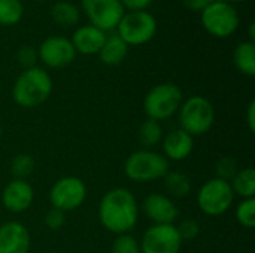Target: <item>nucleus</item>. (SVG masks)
Listing matches in <instances>:
<instances>
[{"label": "nucleus", "mask_w": 255, "mask_h": 253, "mask_svg": "<svg viewBox=\"0 0 255 253\" xmlns=\"http://www.w3.org/2000/svg\"><path fill=\"white\" fill-rule=\"evenodd\" d=\"M200 21L203 28L220 39L232 36L239 27V13L233 4L215 0L206 9L200 12Z\"/></svg>", "instance_id": "nucleus-8"}, {"label": "nucleus", "mask_w": 255, "mask_h": 253, "mask_svg": "<svg viewBox=\"0 0 255 253\" xmlns=\"http://www.w3.org/2000/svg\"><path fill=\"white\" fill-rule=\"evenodd\" d=\"M215 0H182L184 6L188 10H193V12H202L203 9H206Z\"/></svg>", "instance_id": "nucleus-33"}, {"label": "nucleus", "mask_w": 255, "mask_h": 253, "mask_svg": "<svg viewBox=\"0 0 255 253\" xmlns=\"http://www.w3.org/2000/svg\"><path fill=\"white\" fill-rule=\"evenodd\" d=\"M31 237L28 228L18 221L0 225V253H28Z\"/></svg>", "instance_id": "nucleus-15"}, {"label": "nucleus", "mask_w": 255, "mask_h": 253, "mask_svg": "<svg viewBox=\"0 0 255 253\" xmlns=\"http://www.w3.org/2000/svg\"><path fill=\"white\" fill-rule=\"evenodd\" d=\"M157 19L148 10H128L117 25L118 36L128 46L148 43L157 33Z\"/></svg>", "instance_id": "nucleus-6"}, {"label": "nucleus", "mask_w": 255, "mask_h": 253, "mask_svg": "<svg viewBox=\"0 0 255 253\" xmlns=\"http://www.w3.org/2000/svg\"><path fill=\"white\" fill-rule=\"evenodd\" d=\"M124 9L128 10H146V7L152 3V0H120Z\"/></svg>", "instance_id": "nucleus-32"}, {"label": "nucleus", "mask_w": 255, "mask_h": 253, "mask_svg": "<svg viewBox=\"0 0 255 253\" xmlns=\"http://www.w3.org/2000/svg\"><path fill=\"white\" fill-rule=\"evenodd\" d=\"M247 125L251 133L255 131V100H251L247 107Z\"/></svg>", "instance_id": "nucleus-34"}, {"label": "nucleus", "mask_w": 255, "mask_h": 253, "mask_svg": "<svg viewBox=\"0 0 255 253\" xmlns=\"http://www.w3.org/2000/svg\"><path fill=\"white\" fill-rule=\"evenodd\" d=\"M34 189L27 180L12 179L1 191V204L10 213H22L31 207Z\"/></svg>", "instance_id": "nucleus-14"}, {"label": "nucleus", "mask_w": 255, "mask_h": 253, "mask_svg": "<svg viewBox=\"0 0 255 253\" xmlns=\"http://www.w3.org/2000/svg\"><path fill=\"white\" fill-rule=\"evenodd\" d=\"M52 88V79L45 69L37 66L24 69L13 82L12 98L18 106L33 109L43 104L49 98Z\"/></svg>", "instance_id": "nucleus-2"}, {"label": "nucleus", "mask_w": 255, "mask_h": 253, "mask_svg": "<svg viewBox=\"0 0 255 253\" xmlns=\"http://www.w3.org/2000/svg\"><path fill=\"white\" fill-rule=\"evenodd\" d=\"M24 15L21 0H0V25H15Z\"/></svg>", "instance_id": "nucleus-24"}, {"label": "nucleus", "mask_w": 255, "mask_h": 253, "mask_svg": "<svg viewBox=\"0 0 255 253\" xmlns=\"http://www.w3.org/2000/svg\"><path fill=\"white\" fill-rule=\"evenodd\" d=\"M175 227H176V231H178L182 243L191 242L200 234V224L196 219H184Z\"/></svg>", "instance_id": "nucleus-29"}, {"label": "nucleus", "mask_w": 255, "mask_h": 253, "mask_svg": "<svg viewBox=\"0 0 255 253\" xmlns=\"http://www.w3.org/2000/svg\"><path fill=\"white\" fill-rule=\"evenodd\" d=\"M99 219L102 227L115 234H130L139 221V204L127 188L109 189L100 200Z\"/></svg>", "instance_id": "nucleus-1"}, {"label": "nucleus", "mask_w": 255, "mask_h": 253, "mask_svg": "<svg viewBox=\"0 0 255 253\" xmlns=\"http://www.w3.org/2000/svg\"><path fill=\"white\" fill-rule=\"evenodd\" d=\"M236 221L244 228H254L255 227V198H245L242 200L235 210Z\"/></svg>", "instance_id": "nucleus-26"}, {"label": "nucleus", "mask_w": 255, "mask_h": 253, "mask_svg": "<svg viewBox=\"0 0 255 253\" xmlns=\"http://www.w3.org/2000/svg\"><path fill=\"white\" fill-rule=\"evenodd\" d=\"M182 240L173 225H152L149 227L140 242V253H179Z\"/></svg>", "instance_id": "nucleus-11"}, {"label": "nucleus", "mask_w": 255, "mask_h": 253, "mask_svg": "<svg viewBox=\"0 0 255 253\" xmlns=\"http://www.w3.org/2000/svg\"><path fill=\"white\" fill-rule=\"evenodd\" d=\"M39 1H46V0H39Z\"/></svg>", "instance_id": "nucleus-37"}, {"label": "nucleus", "mask_w": 255, "mask_h": 253, "mask_svg": "<svg viewBox=\"0 0 255 253\" xmlns=\"http://www.w3.org/2000/svg\"><path fill=\"white\" fill-rule=\"evenodd\" d=\"M66 224V213L51 207L45 215V227L51 231H58Z\"/></svg>", "instance_id": "nucleus-31"}, {"label": "nucleus", "mask_w": 255, "mask_h": 253, "mask_svg": "<svg viewBox=\"0 0 255 253\" xmlns=\"http://www.w3.org/2000/svg\"><path fill=\"white\" fill-rule=\"evenodd\" d=\"M34 171V160L28 154H18L10 161V173L13 179L27 180Z\"/></svg>", "instance_id": "nucleus-25"}, {"label": "nucleus", "mask_w": 255, "mask_h": 253, "mask_svg": "<svg viewBox=\"0 0 255 253\" xmlns=\"http://www.w3.org/2000/svg\"><path fill=\"white\" fill-rule=\"evenodd\" d=\"M142 212L154 225H173L179 218V207L175 201L169 195L160 192H152L145 197Z\"/></svg>", "instance_id": "nucleus-13"}, {"label": "nucleus", "mask_w": 255, "mask_h": 253, "mask_svg": "<svg viewBox=\"0 0 255 253\" xmlns=\"http://www.w3.org/2000/svg\"><path fill=\"white\" fill-rule=\"evenodd\" d=\"M111 253H140V246L131 234H120L111 246Z\"/></svg>", "instance_id": "nucleus-28"}, {"label": "nucleus", "mask_w": 255, "mask_h": 253, "mask_svg": "<svg viewBox=\"0 0 255 253\" xmlns=\"http://www.w3.org/2000/svg\"><path fill=\"white\" fill-rule=\"evenodd\" d=\"M51 16L54 19V22H57L61 27H73L79 22L81 13H79V7L76 4H73L72 1H57L52 4L51 7Z\"/></svg>", "instance_id": "nucleus-22"}, {"label": "nucleus", "mask_w": 255, "mask_h": 253, "mask_svg": "<svg viewBox=\"0 0 255 253\" xmlns=\"http://www.w3.org/2000/svg\"><path fill=\"white\" fill-rule=\"evenodd\" d=\"M37 55L45 66L51 69H63L75 60L76 51L70 39L64 36H49L40 43Z\"/></svg>", "instance_id": "nucleus-12"}, {"label": "nucleus", "mask_w": 255, "mask_h": 253, "mask_svg": "<svg viewBox=\"0 0 255 253\" xmlns=\"http://www.w3.org/2000/svg\"><path fill=\"white\" fill-rule=\"evenodd\" d=\"M48 253H58V252H48Z\"/></svg>", "instance_id": "nucleus-39"}, {"label": "nucleus", "mask_w": 255, "mask_h": 253, "mask_svg": "<svg viewBox=\"0 0 255 253\" xmlns=\"http://www.w3.org/2000/svg\"><path fill=\"white\" fill-rule=\"evenodd\" d=\"M106 40V33L91 24L81 25L75 30L70 42L76 51V54H84V55H94L99 54L102 49L103 43Z\"/></svg>", "instance_id": "nucleus-17"}, {"label": "nucleus", "mask_w": 255, "mask_h": 253, "mask_svg": "<svg viewBox=\"0 0 255 253\" xmlns=\"http://www.w3.org/2000/svg\"><path fill=\"white\" fill-rule=\"evenodd\" d=\"M127 52H128V45L118 34H112V36H106V40L102 49L99 51V57L100 61L106 66H118L126 60Z\"/></svg>", "instance_id": "nucleus-18"}, {"label": "nucleus", "mask_w": 255, "mask_h": 253, "mask_svg": "<svg viewBox=\"0 0 255 253\" xmlns=\"http://www.w3.org/2000/svg\"><path fill=\"white\" fill-rule=\"evenodd\" d=\"M248 33H250V40H251V42H255V25H254V22H251V24H250Z\"/></svg>", "instance_id": "nucleus-35"}, {"label": "nucleus", "mask_w": 255, "mask_h": 253, "mask_svg": "<svg viewBox=\"0 0 255 253\" xmlns=\"http://www.w3.org/2000/svg\"><path fill=\"white\" fill-rule=\"evenodd\" d=\"M221 1H226V3H235V1H245V0H221Z\"/></svg>", "instance_id": "nucleus-36"}, {"label": "nucleus", "mask_w": 255, "mask_h": 253, "mask_svg": "<svg viewBox=\"0 0 255 253\" xmlns=\"http://www.w3.org/2000/svg\"><path fill=\"white\" fill-rule=\"evenodd\" d=\"M170 170V163L163 154L152 149L131 152L124 161V174L136 183H149L163 179Z\"/></svg>", "instance_id": "nucleus-3"}, {"label": "nucleus", "mask_w": 255, "mask_h": 253, "mask_svg": "<svg viewBox=\"0 0 255 253\" xmlns=\"http://www.w3.org/2000/svg\"><path fill=\"white\" fill-rule=\"evenodd\" d=\"M81 7L88 16L90 24L105 33L117 28L126 13L120 0H81Z\"/></svg>", "instance_id": "nucleus-10"}, {"label": "nucleus", "mask_w": 255, "mask_h": 253, "mask_svg": "<svg viewBox=\"0 0 255 253\" xmlns=\"http://www.w3.org/2000/svg\"><path fill=\"white\" fill-rule=\"evenodd\" d=\"M163 127L158 121L149 119L146 118V121H143L139 127L137 131V139L140 142V145L143 146V149H152L155 148L158 143H161L163 140Z\"/></svg>", "instance_id": "nucleus-23"}, {"label": "nucleus", "mask_w": 255, "mask_h": 253, "mask_svg": "<svg viewBox=\"0 0 255 253\" xmlns=\"http://www.w3.org/2000/svg\"><path fill=\"white\" fill-rule=\"evenodd\" d=\"M238 171H239V166L233 157L226 155V157L218 158L215 163V177H218L221 180H226L230 183V180L235 177V174Z\"/></svg>", "instance_id": "nucleus-27"}, {"label": "nucleus", "mask_w": 255, "mask_h": 253, "mask_svg": "<svg viewBox=\"0 0 255 253\" xmlns=\"http://www.w3.org/2000/svg\"><path fill=\"white\" fill-rule=\"evenodd\" d=\"M235 192L229 182L218 177L206 180L197 191V206L206 216H221L227 213L235 201Z\"/></svg>", "instance_id": "nucleus-7"}, {"label": "nucleus", "mask_w": 255, "mask_h": 253, "mask_svg": "<svg viewBox=\"0 0 255 253\" xmlns=\"http://www.w3.org/2000/svg\"><path fill=\"white\" fill-rule=\"evenodd\" d=\"M236 69L245 76H255V43L251 40L241 42L233 52Z\"/></svg>", "instance_id": "nucleus-20"}, {"label": "nucleus", "mask_w": 255, "mask_h": 253, "mask_svg": "<svg viewBox=\"0 0 255 253\" xmlns=\"http://www.w3.org/2000/svg\"><path fill=\"white\" fill-rule=\"evenodd\" d=\"M0 134H1V127H0Z\"/></svg>", "instance_id": "nucleus-38"}, {"label": "nucleus", "mask_w": 255, "mask_h": 253, "mask_svg": "<svg viewBox=\"0 0 255 253\" xmlns=\"http://www.w3.org/2000/svg\"><path fill=\"white\" fill-rule=\"evenodd\" d=\"M164 180V189L167 195L173 198H185L193 191V183L188 174L176 170H169L167 174L163 177Z\"/></svg>", "instance_id": "nucleus-19"}, {"label": "nucleus", "mask_w": 255, "mask_h": 253, "mask_svg": "<svg viewBox=\"0 0 255 253\" xmlns=\"http://www.w3.org/2000/svg\"><path fill=\"white\" fill-rule=\"evenodd\" d=\"M87 185L76 176H63L49 189L51 207L64 213L79 209L87 200Z\"/></svg>", "instance_id": "nucleus-9"}, {"label": "nucleus", "mask_w": 255, "mask_h": 253, "mask_svg": "<svg viewBox=\"0 0 255 253\" xmlns=\"http://www.w3.org/2000/svg\"><path fill=\"white\" fill-rule=\"evenodd\" d=\"M16 58L19 61V64L24 67V69H30V67H36V63L39 60V55H37V51L33 48V46H28V45H24L18 49L16 52Z\"/></svg>", "instance_id": "nucleus-30"}, {"label": "nucleus", "mask_w": 255, "mask_h": 253, "mask_svg": "<svg viewBox=\"0 0 255 253\" xmlns=\"http://www.w3.org/2000/svg\"><path fill=\"white\" fill-rule=\"evenodd\" d=\"M230 186L235 195H239L242 200L255 198V171L253 167L241 169L235 177L230 180Z\"/></svg>", "instance_id": "nucleus-21"}, {"label": "nucleus", "mask_w": 255, "mask_h": 253, "mask_svg": "<svg viewBox=\"0 0 255 253\" xmlns=\"http://www.w3.org/2000/svg\"><path fill=\"white\" fill-rule=\"evenodd\" d=\"M179 128L193 137L203 136L211 131L215 122L214 104L203 95H193L182 101L178 110Z\"/></svg>", "instance_id": "nucleus-4"}, {"label": "nucleus", "mask_w": 255, "mask_h": 253, "mask_svg": "<svg viewBox=\"0 0 255 253\" xmlns=\"http://www.w3.org/2000/svg\"><path fill=\"white\" fill-rule=\"evenodd\" d=\"M163 145V155L170 163H179L187 160L193 151H194V137L184 131L182 128H176L169 131L166 136H163L161 140Z\"/></svg>", "instance_id": "nucleus-16"}, {"label": "nucleus", "mask_w": 255, "mask_h": 253, "mask_svg": "<svg viewBox=\"0 0 255 253\" xmlns=\"http://www.w3.org/2000/svg\"><path fill=\"white\" fill-rule=\"evenodd\" d=\"M184 101L182 89L170 82L152 86L143 98V112L149 119L166 121L178 113Z\"/></svg>", "instance_id": "nucleus-5"}]
</instances>
